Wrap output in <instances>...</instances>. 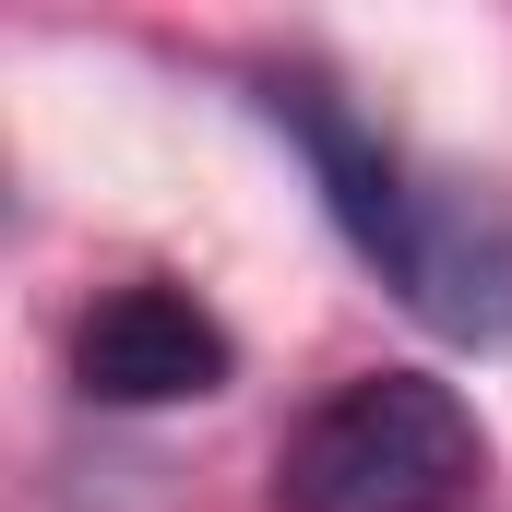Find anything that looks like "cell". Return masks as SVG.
Here are the masks:
<instances>
[{
  "mask_svg": "<svg viewBox=\"0 0 512 512\" xmlns=\"http://www.w3.org/2000/svg\"><path fill=\"white\" fill-rule=\"evenodd\" d=\"M72 370H84L96 405H191V393H227L239 346H227V322H215L191 286L131 274V286H108V298L84 310Z\"/></svg>",
  "mask_w": 512,
  "mask_h": 512,
  "instance_id": "3957f363",
  "label": "cell"
},
{
  "mask_svg": "<svg viewBox=\"0 0 512 512\" xmlns=\"http://www.w3.org/2000/svg\"><path fill=\"white\" fill-rule=\"evenodd\" d=\"M477 477L489 429L429 370H358L274 441V512H465Z\"/></svg>",
  "mask_w": 512,
  "mask_h": 512,
  "instance_id": "7a4b0ae2",
  "label": "cell"
},
{
  "mask_svg": "<svg viewBox=\"0 0 512 512\" xmlns=\"http://www.w3.org/2000/svg\"><path fill=\"white\" fill-rule=\"evenodd\" d=\"M262 120L286 131L298 167L322 179V215L346 227V251L370 262L429 334L512 346V203L501 191H465V179L417 167L322 72H262Z\"/></svg>",
  "mask_w": 512,
  "mask_h": 512,
  "instance_id": "6da1fadb",
  "label": "cell"
}]
</instances>
